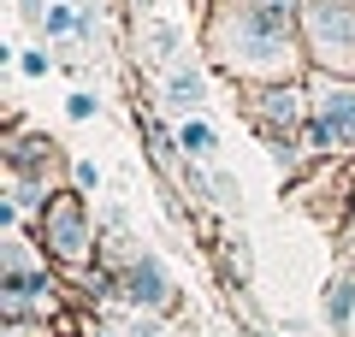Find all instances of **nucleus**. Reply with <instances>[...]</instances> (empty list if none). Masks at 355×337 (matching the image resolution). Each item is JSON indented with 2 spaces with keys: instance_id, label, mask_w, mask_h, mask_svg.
<instances>
[{
  "instance_id": "nucleus-6",
  "label": "nucleus",
  "mask_w": 355,
  "mask_h": 337,
  "mask_svg": "<svg viewBox=\"0 0 355 337\" xmlns=\"http://www.w3.org/2000/svg\"><path fill=\"white\" fill-rule=\"evenodd\" d=\"M202 71H196V65H178V71H172V83H166V95H172L178 101V107H190V101H202Z\"/></svg>"
},
{
  "instance_id": "nucleus-4",
  "label": "nucleus",
  "mask_w": 355,
  "mask_h": 337,
  "mask_svg": "<svg viewBox=\"0 0 355 337\" xmlns=\"http://www.w3.org/2000/svg\"><path fill=\"white\" fill-rule=\"evenodd\" d=\"M48 225H53V249H60L65 261H77V254H83V207H77V201H60Z\"/></svg>"
},
{
  "instance_id": "nucleus-9",
  "label": "nucleus",
  "mask_w": 355,
  "mask_h": 337,
  "mask_svg": "<svg viewBox=\"0 0 355 337\" xmlns=\"http://www.w3.org/2000/svg\"><path fill=\"white\" fill-rule=\"evenodd\" d=\"M71 24H77V18L65 12V6H53V12H48V30H53V36H65V30H71Z\"/></svg>"
},
{
  "instance_id": "nucleus-5",
  "label": "nucleus",
  "mask_w": 355,
  "mask_h": 337,
  "mask_svg": "<svg viewBox=\"0 0 355 337\" xmlns=\"http://www.w3.org/2000/svg\"><path fill=\"white\" fill-rule=\"evenodd\" d=\"M130 290H137V302H166V273H160V261H137Z\"/></svg>"
},
{
  "instance_id": "nucleus-8",
  "label": "nucleus",
  "mask_w": 355,
  "mask_h": 337,
  "mask_svg": "<svg viewBox=\"0 0 355 337\" xmlns=\"http://www.w3.org/2000/svg\"><path fill=\"white\" fill-rule=\"evenodd\" d=\"M184 148H214V130L207 125H184Z\"/></svg>"
},
{
  "instance_id": "nucleus-3",
  "label": "nucleus",
  "mask_w": 355,
  "mask_h": 337,
  "mask_svg": "<svg viewBox=\"0 0 355 337\" xmlns=\"http://www.w3.org/2000/svg\"><path fill=\"white\" fill-rule=\"evenodd\" d=\"M314 142H355V95H343L338 89V101H331L326 112H320V125H314Z\"/></svg>"
},
{
  "instance_id": "nucleus-1",
  "label": "nucleus",
  "mask_w": 355,
  "mask_h": 337,
  "mask_svg": "<svg viewBox=\"0 0 355 337\" xmlns=\"http://www.w3.org/2000/svg\"><path fill=\"white\" fill-rule=\"evenodd\" d=\"M231 65H249V71H272V65H291V24H284L279 6H254L237 18L231 30Z\"/></svg>"
},
{
  "instance_id": "nucleus-2",
  "label": "nucleus",
  "mask_w": 355,
  "mask_h": 337,
  "mask_svg": "<svg viewBox=\"0 0 355 337\" xmlns=\"http://www.w3.org/2000/svg\"><path fill=\"white\" fill-rule=\"evenodd\" d=\"M314 42H320L326 53L355 48V18H349V12H338L331 0H320V6H314Z\"/></svg>"
},
{
  "instance_id": "nucleus-7",
  "label": "nucleus",
  "mask_w": 355,
  "mask_h": 337,
  "mask_svg": "<svg viewBox=\"0 0 355 337\" xmlns=\"http://www.w3.org/2000/svg\"><path fill=\"white\" fill-rule=\"evenodd\" d=\"M326 313H331V325H343V320H349V284H338V290L326 296Z\"/></svg>"
}]
</instances>
